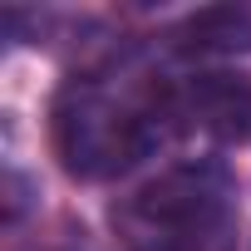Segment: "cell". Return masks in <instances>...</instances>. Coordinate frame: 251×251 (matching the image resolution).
<instances>
[{
  "label": "cell",
  "mask_w": 251,
  "mask_h": 251,
  "mask_svg": "<svg viewBox=\"0 0 251 251\" xmlns=\"http://www.w3.org/2000/svg\"><path fill=\"white\" fill-rule=\"evenodd\" d=\"M226 197L231 187L217 163H187L128 197L118 226L133 251H212L226 226Z\"/></svg>",
  "instance_id": "1"
},
{
  "label": "cell",
  "mask_w": 251,
  "mask_h": 251,
  "mask_svg": "<svg viewBox=\"0 0 251 251\" xmlns=\"http://www.w3.org/2000/svg\"><path fill=\"white\" fill-rule=\"evenodd\" d=\"M54 153L64 173L103 182L128 173L153 148V118L133 103H118L99 84H69L54 99Z\"/></svg>",
  "instance_id": "2"
},
{
  "label": "cell",
  "mask_w": 251,
  "mask_h": 251,
  "mask_svg": "<svg viewBox=\"0 0 251 251\" xmlns=\"http://www.w3.org/2000/svg\"><path fill=\"white\" fill-rule=\"evenodd\" d=\"M163 113L177 118L187 133H202L217 143H241L251 128V89L231 74H202L187 89L168 94Z\"/></svg>",
  "instance_id": "3"
},
{
  "label": "cell",
  "mask_w": 251,
  "mask_h": 251,
  "mask_svg": "<svg viewBox=\"0 0 251 251\" xmlns=\"http://www.w3.org/2000/svg\"><path fill=\"white\" fill-rule=\"evenodd\" d=\"M187 45L212 50V54H236L251 50V5H212L187 20Z\"/></svg>",
  "instance_id": "4"
}]
</instances>
